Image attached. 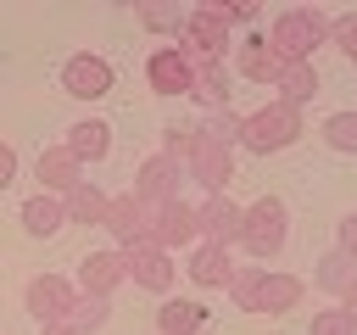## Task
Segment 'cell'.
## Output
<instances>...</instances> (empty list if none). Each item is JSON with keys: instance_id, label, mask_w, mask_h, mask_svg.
<instances>
[{"instance_id": "1", "label": "cell", "mask_w": 357, "mask_h": 335, "mask_svg": "<svg viewBox=\"0 0 357 335\" xmlns=\"http://www.w3.org/2000/svg\"><path fill=\"white\" fill-rule=\"evenodd\" d=\"M329 34H335V17L318 11V6H290V11H279L268 22V45H273V56L284 67L290 61H312V50L329 45Z\"/></svg>"}, {"instance_id": "2", "label": "cell", "mask_w": 357, "mask_h": 335, "mask_svg": "<svg viewBox=\"0 0 357 335\" xmlns=\"http://www.w3.org/2000/svg\"><path fill=\"white\" fill-rule=\"evenodd\" d=\"M301 279L296 274H279V268H240L234 285H229V302L240 313H290L301 302Z\"/></svg>"}, {"instance_id": "3", "label": "cell", "mask_w": 357, "mask_h": 335, "mask_svg": "<svg viewBox=\"0 0 357 335\" xmlns=\"http://www.w3.org/2000/svg\"><path fill=\"white\" fill-rule=\"evenodd\" d=\"M301 134H307V123H301V112H296V106H284V100H268V106L245 112V123H240V145H245V151H257V156L290 151Z\"/></svg>"}, {"instance_id": "4", "label": "cell", "mask_w": 357, "mask_h": 335, "mask_svg": "<svg viewBox=\"0 0 357 335\" xmlns=\"http://www.w3.org/2000/svg\"><path fill=\"white\" fill-rule=\"evenodd\" d=\"M290 240V207L279 195H257L245 207V223H240V251L257 257V262H273Z\"/></svg>"}, {"instance_id": "5", "label": "cell", "mask_w": 357, "mask_h": 335, "mask_svg": "<svg viewBox=\"0 0 357 335\" xmlns=\"http://www.w3.org/2000/svg\"><path fill=\"white\" fill-rule=\"evenodd\" d=\"M112 84H117V67H112L100 50H73V56L61 61V89H67L73 100H106Z\"/></svg>"}, {"instance_id": "6", "label": "cell", "mask_w": 357, "mask_h": 335, "mask_svg": "<svg viewBox=\"0 0 357 335\" xmlns=\"http://www.w3.org/2000/svg\"><path fill=\"white\" fill-rule=\"evenodd\" d=\"M190 61H218V56H229V22H218L212 11H201V6H190V17H184V34L173 39Z\"/></svg>"}, {"instance_id": "7", "label": "cell", "mask_w": 357, "mask_h": 335, "mask_svg": "<svg viewBox=\"0 0 357 335\" xmlns=\"http://www.w3.org/2000/svg\"><path fill=\"white\" fill-rule=\"evenodd\" d=\"M190 173H184V162H173V156H145L139 168H134V195L156 212V207H167V201H178V184H184Z\"/></svg>"}, {"instance_id": "8", "label": "cell", "mask_w": 357, "mask_h": 335, "mask_svg": "<svg viewBox=\"0 0 357 335\" xmlns=\"http://www.w3.org/2000/svg\"><path fill=\"white\" fill-rule=\"evenodd\" d=\"M151 246H162V251L201 246V212H195L184 195L167 201V207H156V212H151Z\"/></svg>"}, {"instance_id": "9", "label": "cell", "mask_w": 357, "mask_h": 335, "mask_svg": "<svg viewBox=\"0 0 357 335\" xmlns=\"http://www.w3.org/2000/svg\"><path fill=\"white\" fill-rule=\"evenodd\" d=\"M145 84L156 95H190L195 89V61L178 50V45H156L145 56Z\"/></svg>"}, {"instance_id": "10", "label": "cell", "mask_w": 357, "mask_h": 335, "mask_svg": "<svg viewBox=\"0 0 357 335\" xmlns=\"http://www.w3.org/2000/svg\"><path fill=\"white\" fill-rule=\"evenodd\" d=\"M100 229L117 240V251L145 246V240H151V207H145L134 190H123V195H112V207H106V223H100Z\"/></svg>"}, {"instance_id": "11", "label": "cell", "mask_w": 357, "mask_h": 335, "mask_svg": "<svg viewBox=\"0 0 357 335\" xmlns=\"http://www.w3.org/2000/svg\"><path fill=\"white\" fill-rule=\"evenodd\" d=\"M123 268H128V279L139 285V290H156V296H167L173 290V279H178V262H173V251H162V246H128L123 251Z\"/></svg>"}, {"instance_id": "12", "label": "cell", "mask_w": 357, "mask_h": 335, "mask_svg": "<svg viewBox=\"0 0 357 335\" xmlns=\"http://www.w3.org/2000/svg\"><path fill=\"white\" fill-rule=\"evenodd\" d=\"M22 302H28V313H33L39 324H61V318L73 313V302H78V285L61 279V274H33L28 290H22Z\"/></svg>"}, {"instance_id": "13", "label": "cell", "mask_w": 357, "mask_h": 335, "mask_svg": "<svg viewBox=\"0 0 357 335\" xmlns=\"http://www.w3.org/2000/svg\"><path fill=\"white\" fill-rule=\"evenodd\" d=\"M184 173H190L206 195H223V190H229V179H234V151L201 134V145H195V156L184 162Z\"/></svg>"}, {"instance_id": "14", "label": "cell", "mask_w": 357, "mask_h": 335, "mask_svg": "<svg viewBox=\"0 0 357 335\" xmlns=\"http://www.w3.org/2000/svg\"><path fill=\"white\" fill-rule=\"evenodd\" d=\"M128 279V268H123V251H84L78 257V296H100V302H112V290Z\"/></svg>"}, {"instance_id": "15", "label": "cell", "mask_w": 357, "mask_h": 335, "mask_svg": "<svg viewBox=\"0 0 357 335\" xmlns=\"http://www.w3.org/2000/svg\"><path fill=\"white\" fill-rule=\"evenodd\" d=\"M33 179H39L45 195H73V190L84 184V168H78V156H73L67 145H45L39 162H33Z\"/></svg>"}, {"instance_id": "16", "label": "cell", "mask_w": 357, "mask_h": 335, "mask_svg": "<svg viewBox=\"0 0 357 335\" xmlns=\"http://www.w3.org/2000/svg\"><path fill=\"white\" fill-rule=\"evenodd\" d=\"M184 274H190L201 290H229L240 268H234L229 246H212V240H201V246H190V262H184Z\"/></svg>"}, {"instance_id": "17", "label": "cell", "mask_w": 357, "mask_h": 335, "mask_svg": "<svg viewBox=\"0 0 357 335\" xmlns=\"http://www.w3.org/2000/svg\"><path fill=\"white\" fill-rule=\"evenodd\" d=\"M195 212H201V240H212V246H240V223H245V207H240V201L206 195Z\"/></svg>"}, {"instance_id": "18", "label": "cell", "mask_w": 357, "mask_h": 335, "mask_svg": "<svg viewBox=\"0 0 357 335\" xmlns=\"http://www.w3.org/2000/svg\"><path fill=\"white\" fill-rule=\"evenodd\" d=\"M234 73L240 78H251V84H279V73H284V61L273 56V45H268V34H251V39H240L234 45Z\"/></svg>"}, {"instance_id": "19", "label": "cell", "mask_w": 357, "mask_h": 335, "mask_svg": "<svg viewBox=\"0 0 357 335\" xmlns=\"http://www.w3.org/2000/svg\"><path fill=\"white\" fill-rule=\"evenodd\" d=\"M17 218H22V234H33V240H56V234L67 229V207H61V195H45V190L28 195Z\"/></svg>"}, {"instance_id": "20", "label": "cell", "mask_w": 357, "mask_h": 335, "mask_svg": "<svg viewBox=\"0 0 357 335\" xmlns=\"http://www.w3.org/2000/svg\"><path fill=\"white\" fill-rule=\"evenodd\" d=\"M61 145L78 156V168H84V162H100V156L112 151V123H106V117H78Z\"/></svg>"}, {"instance_id": "21", "label": "cell", "mask_w": 357, "mask_h": 335, "mask_svg": "<svg viewBox=\"0 0 357 335\" xmlns=\"http://www.w3.org/2000/svg\"><path fill=\"white\" fill-rule=\"evenodd\" d=\"M212 324V313L201 307V302H184V296H167L162 307H156V329L162 335H201Z\"/></svg>"}, {"instance_id": "22", "label": "cell", "mask_w": 357, "mask_h": 335, "mask_svg": "<svg viewBox=\"0 0 357 335\" xmlns=\"http://www.w3.org/2000/svg\"><path fill=\"white\" fill-rule=\"evenodd\" d=\"M229 61L218 56V61H195V89H190V100H201V106H212V112H223L229 106Z\"/></svg>"}, {"instance_id": "23", "label": "cell", "mask_w": 357, "mask_h": 335, "mask_svg": "<svg viewBox=\"0 0 357 335\" xmlns=\"http://www.w3.org/2000/svg\"><path fill=\"white\" fill-rule=\"evenodd\" d=\"M273 89H279L273 100H284V106L301 112V106H312V95H318V67H312V61H290V67L279 73Z\"/></svg>"}, {"instance_id": "24", "label": "cell", "mask_w": 357, "mask_h": 335, "mask_svg": "<svg viewBox=\"0 0 357 335\" xmlns=\"http://www.w3.org/2000/svg\"><path fill=\"white\" fill-rule=\"evenodd\" d=\"M312 285L329 290V296H346V290L357 285V257H346V251H324V257L312 262Z\"/></svg>"}, {"instance_id": "25", "label": "cell", "mask_w": 357, "mask_h": 335, "mask_svg": "<svg viewBox=\"0 0 357 335\" xmlns=\"http://www.w3.org/2000/svg\"><path fill=\"white\" fill-rule=\"evenodd\" d=\"M61 207H67V223H106V207H112V195L100 190V184H78L73 195H61Z\"/></svg>"}, {"instance_id": "26", "label": "cell", "mask_w": 357, "mask_h": 335, "mask_svg": "<svg viewBox=\"0 0 357 335\" xmlns=\"http://www.w3.org/2000/svg\"><path fill=\"white\" fill-rule=\"evenodd\" d=\"M324 145L340 156H357V106L351 112H329L324 117Z\"/></svg>"}, {"instance_id": "27", "label": "cell", "mask_w": 357, "mask_h": 335, "mask_svg": "<svg viewBox=\"0 0 357 335\" xmlns=\"http://www.w3.org/2000/svg\"><path fill=\"white\" fill-rule=\"evenodd\" d=\"M67 324H73L78 335H95V329L112 324V302H100V296H78L73 313H67Z\"/></svg>"}, {"instance_id": "28", "label": "cell", "mask_w": 357, "mask_h": 335, "mask_svg": "<svg viewBox=\"0 0 357 335\" xmlns=\"http://www.w3.org/2000/svg\"><path fill=\"white\" fill-rule=\"evenodd\" d=\"M195 145H201V123H167V128H162V156L190 162Z\"/></svg>"}, {"instance_id": "29", "label": "cell", "mask_w": 357, "mask_h": 335, "mask_svg": "<svg viewBox=\"0 0 357 335\" xmlns=\"http://www.w3.org/2000/svg\"><path fill=\"white\" fill-rule=\"evenodd\" d=\"M134 17H139L145 28H156V34H173V39H178L190 11H178V6H134Z\"/></svg>"}, {"instance_id": "30", "label": "cell", "mask_w": 357, "mask_h": 335, "mask_svg": "<svg viewBox=\"0 0 357 335\" xmlns=\"http://www.w3.org/2000/svg\"><path fill=\"white\" fill-rule=\"evenodd\" d=\"M240 123H245V117H240V112H234V106H223V112H212V117H206V123H201V134H206V140H218V145H229V151H234V145H240Z\"/></svg>"}, {"instance_id": "31", "label": "cell", "mask_w": 357, "mask_h": 335, "mask_svg": "<svg viewBox=\"0 0 357 335\" xmlns=\"http://www.w3.org/2000/svg\"><path fill=\"white\" fill-rule=\"evenodd\" d=\"M307 335H357V324H351V313L335 302V307H324V313H312V324H307Z\"/></svg>"}, {"instance_id": "32", "label": "cell", "mask_w": 357, "mask_h": 335, "mask_svg": "<svg viewBox=\"0 0 357 335\" xmlns=\"http://www.w3.org/2000/svg\"><path fill=\"white\" fill-rule=\"evenodd\" d=\"M201 11H212V17H218V22H229V28H234V22H257V17H262L257 6H229V0H201Z\"/></svg>"}, {"instance_id": "33", "label": "cell", "mask_w": 357, "mask_h": 335, "mask_svg": "<svg viewBox=\"0 0 357 335\" xmlns=\"http://www.w3.org/2000/svg\"><path fill=\"white\" fill-rule=\"evenodd\" d=\"M329 45H340V56L357 67V17H335V34H329Z\"/></svg>"}, {"instance_id": "34", "label": "cell", "mask_w": 357, "mask_h": 335, "mask_svg": "<svg viewBox=\"0 0 357 335\" xmlns=\"http://www.w3.org/2000/svg\"><path fill=\"white\" fill-rule=\"evenodd\" d=\"M335 229H340V246H335V251H346V257H357V212H346V218H340Z\"/></svg>"}, {"instance_id": "35", "label": "cell", "mask_w": 357, "mask_h": 335, "mask_svg": "<svg viewBox=\"0 0 357 335\" xmlns=\"http://www.w3.org/2000/svg\"><path fill=\"white\" fill-rule=\"evenodd\" d=\"M11 184H17V145L0 140V190H11Z\"/></svg>"}, {"instance_id": "36", "label": "cell", "mask_w": 357, "mask_h": 335, "mask_svg": "<svg viewBox=\"0 0 357 335\" xmlns=\"http://www.w3.org/2000/svg\"><path fill=\"white\" fill-rule=\"evenodd\" d=\"M39 335H78V329H73V324L61 318V324H39Z\"/></svg>"}, {"instance_id": "37", "label": "cell", "mask_w": 357, "mask_h": 335, "mask_svg": "<svg viewBox=\"0 0 357 335\" xmlns=\"http://www.w3.org/2000/svg\"><path fill=\"white\" fill-rule=\"evenodd\" d=\"M340 307H346V313H351V324H357V285H351V290L340 296Z\"/></svg>"}]
</instances>
